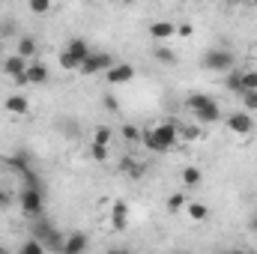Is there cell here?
I'll use <instances>...</instances> for the list:
<instances>
[{
	"label": "cell",
	"mask_w": 257,
	"mask_h": 254,
	"mask_svg": "<svg viewBox=\"0 0 257 254\" xmlns=\"http://www.w3.org/2000/svg\"><path fill=\"white\" fill-rule=\"evenodd\" d=\"M192 33H194V30H192V24H180V27H177V36H183V39H189Z\"/></svg>",
	"instance_id": "obj_31"
},
{
	"label": "cell",
	"mask_w": 257,
	"mask_h": 254,
	"mask_svg": "<svg viewBox=\"0 0 257 254\" xmlns=\"http://www.w3.org/2000/svg\"><path fill=\"white\" fill-rule=\"evenodd\" d=\"M111 135H114V132H111L108 126H99L96 132H93V141H96V144H111Z\"/></svg>",
	"instance_id": "obj_28"
},
{
	"label": "cell",
	"mask_w": 257,
	"mask_h": 254,
	"mask_svg": "<svg viewBox=\"0 0 257 254\" xmlns=\"http://www.w3.org/2000/svg\"><path fill=\"white\" fill-rule=\"evenodd\" d=\"M224 126L230 129L233 135H251V132H254V120H251V111H233V114H227Z\"/></svg>",
	"instance_id": "obj_5"
},
{
	"label": "cell",
	"mask_w": 257,
	"mask_h": 254,
	"mask_svg": "<svg viewBox=\"0 0 257 254\" xmlns=\"http://www.w3.org/2000/svg\"><path fill=\"white\" fill-rule=\"evenodd\" d=\"M120 3H135V0H120Z\"/></svg>",
	"instance_id": "obj_34"
},
{
	"label": "cell",
	"mask_w": 257,
	"mask_h": 254,
	"mask_svg": "<svg viewBox=\"0 0 257 254\" xmlns=\"http://www.w3.org/2000/svg\"><path fill=\"white\" fill-rule=\"evenodd\" d=\"M135 78V66L132 63H111L105 69V81L111 84V87H117V84H128Z\"/></svg>",
	"instance_id": "obj_6"
},
{
	"label": "cell",
	"mask_w": 257,
	"mask_h": 254,
	"mask_svg": "<svg viewBox=\"0 0 257 254\" xmlns=\"http://www.w3.org/2000/svg\"><path fill=\"white\" fill-rule=\"evenodd\" d=\"M6 165H9V168H15V171H18V174H24V177H30V174H33V171H30V162H27L24 156H12V159H6Z\"/></svg>",
	"instance_id": "obj_19"
},
{
	"label": "cell",
	"mask_w": 257,
	"mask_h": 254,
	"mask_svg": "<svg viewBox=\"0 0 257 254\" xmlns=\"http://www.w3.org/2000/svg\"><path fill=\"white\" fill-rule=\"evenodd\" d=\"M251 3H254V6H257V0H251Z\"/></svg>",
	"instance_id": "obj_35"
},
{
	"label": "cell",
	"mask_w": 257,
	"mask_h": 254,
	"mask_svg": "<svg viewBox=\"0 0 257 254\" xmlns=\"http://www.w3.org/2000/svg\"><path fill=\"white\" fill-rule=\"evenodd\" d=\"M87 245H90V239L84 233H69L63 239V254H78V251H84Z\"/></svg>",
	"instance_id": "obj_12"
},
{
	"label": "cell",
	"mask_w": 257,
	"mask_h": 254,
	"mask_svg": "<svg viewBox=\"0 0 257 254\" xmlns=\"http://www.w3.org/2000/svg\"><path fill=\"white\" fill-rule=\"evenodd\" d=\"M224 87H227L230 93H242V72H236V69L224 72Z\"/></svg>",
	"instance_id": "obj_15"
},
{
	"label": "cell",
	"mask_w": 257,
	"mask_h": 254,
	"mask_svg": "<svg viewBox=\"0 0 257 254\" xmlns=\"http://www.w3.org/2000/svg\"><path fill=\"white\" fill-rule=\"evenodd\" d=\"M186 108L194 114V120L203 126V123H218L221 120V108H218V102L212 99V96H206V93H192L189 99H186Z\"/></svg>",
	"instance_id": "obj_2"
},
{
	"label": "cell",
	"mask_w": 257,
	"mask_h": 254,
	"mask_svg": "<svg viewBox=\"0 0 257 254\" xmlns=\"http://www.w3.org/2000/svg\"><path fill=\"white\" fill-rule=\"evenodd\" d=\"M9 203V191H0V206H6Z\"/></svg>",
	"instance_id": "obj_32"
},
{
	"label": "cell",
	"mask_w": 257,
	"mask_h": 254,
	"mask_svg": "<svg viewBox=\"0 0 257 254\" xmlns=\"http://www.w3.org/2000/svg\"><path fill=\"white\" fill-rule=\"evenodd\" d=\"M153 57H156V60H162L165 66L177 63V54H174V51H168V48H156V51H153Z\"/></svg>",
	"instance_id": "obj_25"
},
{
	"label": "cell",
	"mask_w": 257,
	"mask_h": 254,
	"mask_svg": "<svg viewBox=\"0 0 257 254\" xmlns=\"http://www.w3.org/2000/svg\"><path fill=\"white\" fill-rule=\"evenodd\" d=\"M24 75H27V84H33V87H39V84H45V81H48V69H45L42 63H36V60H30V63H27Z\"/></svg>",
	"instance_id": "obj_10"
},
{
	"label": "cell",
	"mask_w": 257,
	"mask_h": 254,
	"mask_svg": "<svg viewBox=\"0 0 257 254\" xmlns=\"http://www.w3.org/2000/svg\"><path fill=\"white\" fill-rule=\"evenodd\" d=\"M18 54H21V57H27V60H33V57H36V39L21 36V39H18Z\"/></svg>",
	"instance_id": "obj_17"
},
{
	"label": "cell",
	"mask_w": 257,
	"mask_h": 254,
	"mask_svg": "<svg viewBox=\"0 0 257 254\" xmlns=\"http://www.w3.org/2000/svg\"><path fill=\"white\" fill-rule=\"evenodd\" d=\"M111 63H114V60H111L108 54H87L84 63L78 66V72H81V75H99V72H105Z\"/></svg>",
	"instance_id": "obj_7"
},
{
	"label": "cell",
	"mask_w": 257,
	"mask_h": 254,
	"mask_svg": "<svg viewBox=\"0 0 257 254\" xmlns=\"http://www.w3.org/2000/svg\"><path fill=\"white\" fill-rule=\"evenodd\" d=\"M183 138H186V141H197V138H203V129H200V126L183 129Z\"/></svg>",
	"instance_id": "obj_30"
},
{
	"label": "cell",
	"mask_w": 257,
	"mask_h": 254,
	"mask_svg": "<svg viewBox=\"0 0 257 254\" xmlns=\"http://www.w3.org/2000/svg\"><path fill=\"white\" fill-rule=\"evenodd\" d=\"M248 227H251V230H254V233H257V212H254V215H251V221H248Z\"/></svg>",
	"instance_id": "obj_33"
},
{
	"label": "cell",
	"mask_w": 257,
	"mask_h": 254,
	"mask_svg": "<svg viewBox=\"0 0 257 254\" xmlns=\"http://www.w3.org/2000/svg\"><path fill=\"white\" fill-rule=\"evenodd\" d=\"M90 156H93V162H105V159H108V144H96V141H93Z\"/></svg>",
	"instance_id": "obj_27"
},
{
	"label": "cell",
	"mask_w": 257,
	"mask_h": 254,
	"mask_svg": "<svg viewBox=\"0 0 257 254\" xmlns=\"http://www.w3.org/2000/svg\"><path fill=\"white\" fill-rule=\"evenodd\" d=\"M66 48H69V51H72V54H75V57H78L81 63H84V57L90 54V48H87V42H84V39H72V42H69Z\"/></svg>",
	"instance_id": "obj_20"
},
{
	"label": "cell",
	"mask_w": 257,
	"mask_h": 254,
	"mask_svg": "<svg viewBox=\"0 0 257 254\" xmlns=\"http://www.w3.org/2000/svg\"><path fill=\"white\" fill-rule=\"evenodd\" d=\"M200 66L209 69V72H221V75H224V72H230V69L236 66V60H233V54H230L227 48H212V51L203 54Z\"/></svg>",
	"instance_id": "obj_3"
},
{
	"label": "cell",
	"mask_w": 257,
	"mask_h": 254,
	"mask_svg": "<svg viewBox=\"0 0 257 254\" xmlns=\"http://www.w3.org/2000/svg\"><path fill=\"white\" fill-rule=\"evenodd\" d=\"M180 209H186V194L183 191H177V194L168 197V212H180Z\"/></svg>",
	"instance_id": "obj_22"
},
{
	"label": "cell",
	"mask_w": 257,
	"mask_h": 254,
	"mask_svg": "<svg viewBox=\"0 0 257 254\" xmlns=\"http://www.w3.org/2000/svg\"><path fill=\"white\" fill-rule=\"evenodd\" d=\"M27 57H21V54H9L6 60H3V72L9 75V78H15V75H24V69H27Z\"/></svg>",
	"instance_id": "obj_11"
},
{
	"label": "cell",
	"mask_w": 257,
	"mask_h": 254,
	"mask_svg": "<svg viewBox=\"0 0 257 254\" xmlns=\"http://www.w3.org/2000/svg\"><path fill=\"white\" fill-rule=\"evenodd\" d=\"M186 212H189V218H192V221H203V218L209 215V209H206L200 200H192V203H186Z\"/></svg>",
	"instance_id": "obj_18"
},
{
	"label": "cell",
	"mask_w": 257,
	"mask_h": 254,
	"mask_svg": "<svg viewBox=\"0 0 257 254\" xmlns=\"http://www.w3.org/2000/svg\"><path fill=\"white\" fill-rule=\"evenodd\" d=\"M141 141H144V147H147L150 153H168V150H174L177 141H180V126L171 123V120H168V123H159V126L141 132Z\"/></svg>",
	"instance_id": "obj_1"
},
{
	"label": "cell",
	"mask_w": 257,
	"mask_h": 254,
	"mask_svg": "<svg viewBox=\"0 0 257 254\" xmlns=\"http://www.w3.org/2000/svg\"><path fill=\"white\" fill-rule=\"evenodd\" d=\"M150 36L153 39H171V36H177V27L171 21H153L150 24Z\"/></svg>",
	"instance_id": "obj_13"
},
{
	"label": "cell",
	"mask_w": 257,
	"mask_h": 254,
	"mask_svg": "<svg viewBox=\"0 0 257 254\" xmlns=\"http://www.w3.org/2000/svg\"><path fill=\"white\" fill-rule=\"evenodd\" d=\"M120 135L126 138L128 144H138V141H141V129H138V126H132V123H126V126L120 129Z\"/></svg>",
	"instance_id": "obj_26"
},
{
	"label": "cell",
	"mask_w": 257,
	"mask_h": 254,
	"mask_svg": "<svg viewBox=\"0 0 257 254\" xmlns=\"http://www.w3.org/2000/svg\"><path fill=\"white\" fill-rule=\"evenodd\" d=\"M200 183H203V174H200V168H194V165L183 168V186H186V189H197Z\"/></svg>",
	"instance_id": "obj_14"
},
{
	"label": "cell",
	"mask_w": 257,
	"mask_h": 254,
	"mask_svg": "<svg viewBox=\"0 0 257 254\" xmlns=\"http://www.w3.org/2000/svg\"><path fill=\"white\" fill-rule=\"evenodd\" d=\"M111 224H114V230H126L128 227V203L126 200H114V206H111Z\"/></svg>",
	"instance_id": "obj_8"
},
{
	"label": "cell",
	"mask_w": 257,
	"mask_h": 254,
	"mask_svg": "<svg viewBox=\"0 0 257 254\" xmlns=\"http://www.w3.org/2000/svg\"><path fill=\"white\" fill-rule=\"evenodd\" d=\"M42 251H45V242L36 239V236H30V239L21 245V254H42Z\"/></svg>",
	"instance_id": "obj_21"
},
{
	"label": "cell",
	"mask_w": 257,
	"mask_h": 254,
	"mask_svg": "<svg viewBox=\"0 0 257 254\" xmlns=\"http://www.w3.org/2000/svg\"><path fill=\"white\" fill-rule=\"evenodd\" d=\"M27 6H30L33 15H48L51 12V0H27Z\"/></svg>",
	"instance_id": "obj_23"
},
{
	"label": "cell",
	"mask_w": 257,
	"mask_h": 254,
	"mask_svg": "<svg viewBox=\"0 0 257 254\" xmlns=\"http://www.w3.org/2000/svg\"><path fill=\"white\" fill-rule=\"evenodd\" d=\"M245 90H257V69H245L242 72V93Z\"/></svg>",
	"instance_id": "obj_24"
},
{
	"label": "cell",
	"mask_w": 257,
	"mask_h": 254,
	"mask_svg": "<svg viewBox=\"0 0 257 254\" xmlns=\"http://www.w3.org/2000/svg\"><path fill=\"white\" fill-rule=\"evenodd\" d=\"M18 200H21V212L30 215V218L42 215V209H45V197H42L39 186H24V191H21Z\"/></svg>",
	"instance_id": "obj_4"
},
{
	"label": "cell",
	"mask_w": 257,
	"mask_h": 254,
	"mask_svg": "<svg viewBox=\"0 0 257 254\" xmlns=\"http://www.w3.org/2000/svg\"><path fill=\"white\" fill-rule=\"evenodd\" d=\"M57 63H60V69H63V72H75V69L81 66V60H78L69 48H63V51H60V57H57Z\"/></svg>",
	"instance_id": "obj_16"
},
{
	"label": "cell",
	"mask_w": 257,
	"mask_h": 254,
	"mask_svg": "<svg viewBox=\"0 0 257 254\" xmlns=\"http://www.w3.org/2000/svg\"><path fill=\"white\" fill-rule=\"evenodd\" d=\"M3 108H6L9 114H15V117H24V114L30 111V102H27V96H21V93H15V96H6V102H3Z\"/></svg>",
	"instance_id": "obj_9"
},
{
	"label": "cell",
	"mask_w": 257,
	"mask_h": 254,
	"mask_svg": "<svg viewBox=\"0 0 257 254\" xmlns=\"http://www.w3.org/2000/svg\"><path fill=\"white\" fill-rule=\"evenodd\" d=\"M242 105H245V111H257V90H245L242 93Z\"/></svg>",
	"instance_id": "obj_29"
}]
</instances>
